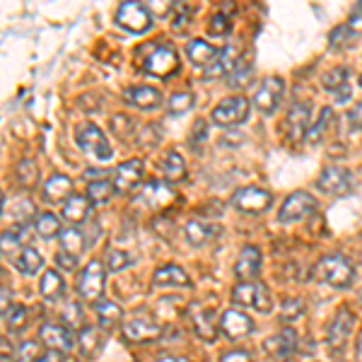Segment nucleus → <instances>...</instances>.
Instances as JSON below:
<instances>
[{"mask_svg": "<svg viewBox=\"0 0 362 362\" xmlns=\"http://www.w3.org/2000/svg\"><path fill=\"white\" fill-rule=\"evenodd\" d=\"M114 191H116V186H114V181H109V179H97L87 184V198H90L92 206H104V203H109Z\"/></svg>", "mask_w": 362, "mask_h": 362, "instance_id": "obj_32", "label": "nucleus"}, {"mask_svg": "<svg viewBox=\"0 0 362 362\" xmlns=\"http://www.w3.org/2000/svg\"><path fill=\"white\" fill-rule=\"evenodd\" d=\"M162 334V326L157 324L153 317L148 314H138V317H131L124 324V338L131 343H145V341H155L157 336Z\"/></svg>", "mask_w": 362, "mask_h": 362, "instance_id": "obj_13", "label": "nucleus"}, {"mask_svg": "<svg viewBox=\"0 0 362 362\" xmlns=\"http://www.w3.org/2000/svg\"><path fill=\"white\" fill-rule=\"evenodd\" d=\"M249 116V102L244 97H227L213 109V121L220 128H235Z\"/></svg>", "mask_w": 362, "mask_h": 362, "instance_id": "obj_9", "label": "nucleus"}, {"mask_svg": "<svg viewBox=\"0 0 362 362\" xmlns=\"http://www.w3.org/2000/svg\"><path fill=\"white\" fill-rule=\"evenodd\" d=\"M140 66L155 78H172L179 70V54L172 44H145Z\"/></svg>", "mask_w": 362, "mask_h": 362, "instance_id": "obj_2", "label": "nucleus"}, {"mask_svg": "<svg viewBox=\"0 0 362 362\" xmlns=\"http://www.w3.org/2000/svg\"><path fill=\"white\" fill-rule=\"evenodd\" d=\"M3 321H5V326H8L10 334H15V331H22L27 326V321H29L27 307H22V305L10 307L8 312H3Z\"/></svg>", "mask_w": 362, "mask_h": 362, "instance_id": "obj_37", "label": "nucleus"}, {"mask_svg": "<svg viewBox=\"0 0 362 362\" xmlns=\"http://www.w3.org/2000/svg\"><path fill=\"white\" fill-rule=\"evenodd\" d=\"M220 331L225 334V338L237 341V338H244L254 331V321L242 309H227V312H223V317H220Z\"/></svg>", "mask_w": 362, "mask_h": 362, "instance_id": "obj_15", "label": "nucleus"}, {"mask_svg": "<svg viewBox=\"0 0 362 362\" xmlns=\"http://www.w3.org/2000/svg\"><path fill=\"white\" fill-rule=\"evenodd\" d=\"M220 54H223V51L210 46L208 42H203V39H194V42L186 46V56H189V61L196 63L198 68L215 66V63L220 61Z\"/></svg>", "mask_w": 362, "mask_h": 362, "instance_id": "obj_23", "label": "nucleus"}, {"mask_svg": "<svg viewBox=\"0 0 362 362\" xmlns=\"http://www.w3.org/2000/svg\"><path fill=\"white\" fill-rule=\"evenodd\" d=\"M321 85H324V90L329 92H338L343 85H348V68H334L331 73L324 75V80H321Z\"/></svg>", "mask_w": 362, "mask_h": 362, "instance_id": "obj_44", "label": "nucleus"}, {"mask_svg": "<svg viewBox=\"0 0 362 362\" xmlns=\"http://www.w3.org/2000/svg\"><path fill=\"white\" fill-rule=\"evenodd\" d=\"M15 174H17V181H20L22 186H29V189L39 181V167L34 165L32 160H22L20 165H17Z\"/></svg>", "mask_w": 362, "mask_h": 362, "instance_id": "obj_41", "label": "nucleus"}, {"mask_svg": "<svg viewBox=\"0 0 362 362\" xmlns=\"http://www.w3.org/2000/svg\"><path fill=\"white\" fill-rule=\"evenodd\" d=\"M206 131H208V126H206V121H196V126H194V136H191V140H196L198 138H206Z\"/></svg>", "mask_w": 362, "mask_h": 362, "instance_id": "obj_53", "label": "nucleus"}, {"mask_svg": "<svg viewBox=\"0 0 362 362\" xmlns=\"http://www.w3.org/2000/svg\"><path fill=\"white\" fill-rule=\"evenodd\" d=\"M355 350H358V355H360V360H362V334L358 336V346H355Z\"/></svg>", "mask_w": 362, "mask_h": 362, "instance_id": "obj_57", "label": "nucleus"}, {"mask_svg": "<svg viewBox=\"0 0 362 362\" xmlns=\"http://www.w3.org/2000/svg\"><path fill=\"white\" fill-rule=\"evenodd\" d=\"M133 264V259L126 254V251H119V249H107V254H104V266L109 268V271L119 273L124 271V268H128Z\"/></svg>", "mask_w": 362, "mask_h": 362, "instance_id": "obj_42", "label": "nucleus"}, {"mask_svg": "<svg viewBox=\"0 0 362 362\" xmlns=\"http://www.w3.org/2000/svg\"><path fill=\"white\" fill-rule=\"evenodd\" d=\"M317 210V201H314L312 194L307 191H295L285 198V203L280 206L278 220L280 223H300V220L309 218V215Z\"/></svg>", "mask_w": 362, "mask_h": 362, "instance_id": "obj_10", "label": "nucleus"}, {"mask_svg": "<svg viewBox=\"0 0 362 362\" xmlns=\"http://www.w3.org/2000/svg\"><path fill=\"white\" fill-rule=\"evenodd\" d=\"M283 92H285V83L283 78H276V75H271V78H266L264 83L259 85V90H256L254 95V104L256 109H259L261 114H273L278 109L280 99H283Z\"/></svg>", "mask_w": 362, "mask_h": 362, "instance_id": "obj_12", "label": "nucleus"}, {"mask_svg": "<svg viewBox=\"0 0 362 362\" xmlns=\"http://www.w3.org/2000/svg\"><path fill=\"white\" fill-rule=\"evenodd\" d=\"M116 25L131 34H143L153 25V15L140 0H124L116 10Z\"/></svg>", "mask_w": 362, "mask_h": 362, "instance_id": "obj_5", "label": "nucleus"}, {"mask_svg": "<svg viewBox=\"0 0 362 362\" xmlns=\"http://www.w3.org/2000/svg\"><path fill=\"white\" fill-rule=\"evenodd\" d=\"M331 124H334V112H331V107L321 109V116L319 121L314 126H309V133H307V143H317V140L324 138V133L329 131Z\"/></svg>", "mask_w": 362, "mask_h": 362, "instance_id": "obj_39", "label": "nucleus"}, {"mask_svg": "<svg viewBox=\"0 0 362 362\" xmlns=\"http://www.w3.org/2000/svg\"><path fill=\"white\" fill-rule=\"evenodd\" d=\"M157 362H191L189 358H181V355H167V358H160Z\"/></svg>", "mask_w": 362, "mask_h": 362, "instance_id": "obj_56", "label": "nucleus"}, {"mask_svg": "<svg viewBox=\"0 0 362 362\" xmlns=\"http://www.w3.org/2000/svg\"><path fill=\"white\" fill-rule=\"evenodd\" d=\"M124 97L133 104V107H138V109H155V107H160V104H162L160 90H155V87H148V85L128 87Z\"/></svg>", "mask_w": 362, "mask_h": 362, "instance_id": "obj_25", "label": "nucleus"}, {"mask_svg": "<svg viewBox=\"0 0 362 362\" xmlns=\"http://www.w3.org/2000/svg\"><path fill=\"white\" fill-rule=\"evenodd\" d=\"M261 261H264V256H261V249L256 247H244L242 254H239L237 264H235V273L239 280H254L259 276L261 271Z\"/></svg>", "mask_w": 362, "mask_h": 362, "instance_id": "obj_22", "label": "nucleus"}, {"mask_svg": "<svg viewBox=\"0 0 362 362\" xmlns=\"http://www.w3.org/2000/svg\"><path fill=\"white\" fill-rule=\"evenodd\" d=\"M220 362H254V358L247 353V350H230V353H225Z\"/></svg>", "mask_w": 362, "mask_h": 362, "instance_id": "obj_52", "label": "nucleus"}, {"mask_svg": "<svg viewBox=\"0 0 362 362\" xmlns=\"http://www.w3.org/2000/svg\"><path fill=\"white\" fill-rule=\"evenodd\" d=\"M39 290H42L46 302H58L63 297L66 283H63V278H61V273H58V271H46L42 276V285H39Z\"/></svg>", "mask_w": 362, "mask_h": 362, "instance_id": "obj_31", "label": "nucleus"}, {"mask_svg": "<svg viewBox=\"0 0 362 362\" xmlns=\"http://www.w3.org/2000/svg\"><path fill=\"white\" fill-rule=\"evenodd\" d=\"M78 346H80V353L85 358H97L99 353L107 346V331L104 329H95V326H83L80 329V336H78Z\"/></svg>", "mask_w": 362, "mask_h": 362, "instance_id": "obj_21", "label": "nucleus"}, {"mask_svg": "<svg viewBox=\"0 0 362 362\" xmlns=\"http://www.w3.org/2000/svg\"><path fill=\"white\" fill-rule=\"evenodd\" d=\"M336 99H338V104L348 102V99H350V85H343L341 90L336 92Z\"/></svg>", "mask_w": 362, "mask_h": 362, "instance_id": "obj_54", "label": "nucleus"}, {"mask_svg": "<svg viewBox=\"0 0 362 362\" xmlns=\"http://www.w3.org/2000/svg\"><path fill=\"white\" fill-rule=\"evenodd\" d=\"M34 225H37V232L44 239L61 237V232H63L61 230V220H58L54 213H39L37 220H34Z\"/></svg>", "mask_w": 362, "mask_h": 362, "instance_id": "obj_35", "label": "nucleus"}, {"mask_svg": "<svg viewBox=\"0 0 362 362\" xmlns=\"http://www.w3.org/2000/svg\"><path fill=\"white\" fill-rule=\"evenodd\" d=\"M104 266L102 261L95 259V261H90L87 264V268L83 273H80V278H78V293L83 300L87 302H99V297L104 295V278H107V271H104Z\"/></svg>", "mask_w": 362, "mask_h": 362, "instance_id": "obj_7", "label": "nucleus"}, {"mask_svg": "<svg viewBox=\"0 0 362 362\" xmlns=\"http://www.w3.org/2000/svg\"><path fill=\"white\" fill-rule=\"evenodd\" d=\"M181 3V0H150L148 8L153 10L155 15L165 17V15H172L174 10H177V5Z\"/></svg>", "mask_w": 362, "mask_h": 362, "instance_id": "obj_49", "label": "nucleus"}, {"mask_svg": "<svg viewBox=\"0 0 362 362\" xmlns=\"http://www.w3.org/2000/svg\"><path fill=\"white\" fill-rule=\"evenodd\" d=\"M56 264L63 268V271H68V273H73L75 268H78V256H73V254H68V251H58L56 254Z\"/></svg>", "mask_w": 362, "mask_h": 362, "instance_id": "obj_50", "label": "nucleus"}, {"mask_svg": "<svg viewBox=\"0 0 362 362\" xmlns=\"http://www.w3.org/2000/svg\"><path fill=\"white\" fill-rule=\"evenodd\" d=\"M162 172H165L167 181H181L186 177V162L177 150H169V153L162 157Z\"/></svg>", "mask_w": 362, "mask_h": 362, "instance_id": "obj_34", "label": "nucleus"}, {"mask_svg": "<svg viewBox=\"0 0 362 362\" xmlns=\"http://www.w3.org/2000/svg\"><path fill=\"white\" fill-rule=\"evenodd\" d=\"M307 307H305V300L302 297H288V300L280 305V319L285 324H293V321H300L305 317Z\"/></svg>", "mask_w": 362, "mask_h": 362, "instance_id": "obj_36", "label": "nucleus"}, {"mask_svg": "<svg viewBox=\"0 0 362 362\" xmlns=\"http://www.w3.org/2000/svg\"><path fill=\"white\" fill-rule=\"evenodd\" d=\"M317 186L329 196H348L355 186V179L346 167L329 165V167H324V172L319 174Z\"/></svg>", "mask_w": 362, "mask_h": 362, "instance_id": "obj_8", "label": "nucleus"}, {"mask_svg": "<svg viewBox=\"0 0 362 362\" xmlns=\"http://www.w3.org/2000/svg\"><path fill=\"white\" fill-rule=\"evenodd\" d=\"M353 329H355V317L350 314V309L346 307L338 309L329 324V331H326V341H329L331 348H343L348 336L353 334Z\"/></svg>", "mask_w": 362, "mask_h": 362, "instance_id": "obj_16", "label": "nucleus"}, {"mask_svg": "<svg viewBox=\"0 0 362 362\" xmlns=\"http://www.w3.org/2000/svg\"><path fill=\"white\" fill-rule=\"evenodd\" d=\"M58 360H61V353H54V350H51L49 355H42L37 362H58Z\"/></svg>", "mask_w": 362, "mask_h": 362, "instance_id": "obj_55", "label": "nucleus"}, {"mask_svg": "<svg viewBox=\"0 0 362 362\" xmlns=\"http://www.w3.org/2000/svg\"><path fill=\"white\" fill-rule=\"evenodd\" d=\"M63 321H66V326L70 329H83V312H80V307L75 305V302H70V305L63 309Z\"/></svg>", "mask_w": 362, "mask_h": 362, "instance_id": "obj_47", "label": "nucleus"}, {"mask_svg": "<svg viewBox=\"0 0 362 362\" xmlns=\"http://www.w3.org/2000/svg\"><path fill=\"white\" fill-rule=\"evenodd\" d=\"M249 80H251V63L239 56L235 68L227 73V83H230V87H247Z\"/></svg>", "mask_w": 362, "mask_h": 362, "instance_id": "obj_40", "label": "nucleus"}, {"mask_svg": "<svg viewBox=\"0 0 362 362\" xmlns=\"http://www.w3.org/2000/svg\"><path fill=\"white\" fill-rule=\"evenodd\" d=\"M121 319H124V309L116 305V302H112V300L97 302V321H99V329H104L107 334H112L116 326L121 324Z\"/></svg>", "mask_w": 362, "mask_h": 362, "instance_id": "obj_28", "label": "nucleus"}, {"mask_svg": "<svg viewBox=\"0 0 362 362\" xmlns=\"http://www.w3.org/2000/svg\"><path fill=\"white\" fill-rule=\"evenodd\" d=\"M90 198L85 196H70L66 203H63V218L68 220L70 225H80L90 218Z\"/></svg>", "mask_w": 362, "mask_h": 362, "instance_id": "obj_29", "label": "nucleus"}, {"mask_svg": "<svg viewBox=\"0 0 362 362\" xmlns=\"http://www.w3.org/2000/svg\"><path fill=\"white\" fill-rule=\"evenodd\" d=\"M75 143H78V148L83 150L87 157H92L95 162H109L114 155L107 136H104L95 124H90V121L75 128Z\"/></svg>", "mask_w": 362, "mask_h": 362, "instance_id": "obj_3", "label": "nucleus"}, {"mask_svg": "<svg viewBox=\"0 0 362 362\" xmlns=\"http://www.w3.org/2000/svg\"><path fill=\"white\" fill-rule=\"evenodd\" d=\"M360 87H362V75H360Z\"/></svg>", "mask_w": 362, "mask_h": 362, "instance_id": "obj_58", "label": "nucleus"}, {"mask_svg": "<svg viewBox=\"0 0 362 362\" xmlns=\"http://www.w3.org/2000/svg\"><path fill=\"white\" fill-rule=\"evenodd\" d=\"M145 177V167L140 160H128L124 165L116 167V174H114V186L116 191H121V194H128V191H133L136 186L143 181Z\"/></svg>", "mask_w": 362, "mask_h": 362, "instance_id": "obj_18", "label": "nucleus"}, {"mask_svg": "<svg viewBox=\"0 0 362 362\" xmlns=\"http://www.w3.org/2000/svg\"><path fill=\"white\" fill-rule=\"evenodd\" d=\"M13 261H15L17 271L25 273V276H34V273H39V271H42V266H44L42 254H39L37 249H32V247H22L20 251H17V256Z\"/></svg>", "mask_w": 362, "mask_h": 362, "instance_id": "obj_30", "label": "nucleus"}, {"mask_svg": "<svg viewBox=\"0 0 362 362\" xmlns=\"http://www.w3.org/2000/svg\"><path fill=\"white\" fill-rule=\"evenodd\" d=\"M172 201H177V191H174L172 184H167V181H148V184L143 186V191L133 198V203L145 210H162Z\"/></svg>", "mask_w": 362, "mask_h": 362, "instance_id": "obj_6", "label": "nucleus"}, {"mask_svg": "<svg viewBox=\"0 0 362 362\" xmlns=\"http://www.w3.org/2000/svg\"><path fill=\"white\" fill-rule=\"evenodd\" d=\"M264 348L271 358L288 360L297 348V334L293 329H283V331H278V334H273L271 338H266Z\"/></svg>", "mask_w": 362, "mask_h": 362, "instance_id": "obj_19", "label": "nucleus"}, {"mask_svg": "<svg viewBox=\"0 0 362 362\" xmlns=\"http://www.w3.org/2000/svg\"><path fill=\"white\" fill-rule=\"evenodd\" d=\"M44 196L49 203H66L73 196V179L66 174H54L44 181Z\"/></svg>", "mask_w": 362, "mask_h": 362, "instance_id": "obj_24", "label": "nucleus"}, {"mask_svg": "<svg viewBox=\"0 0 362 362\" xmlns=\"http://www.w3.org/2000/svg\"><path fill=\"white\" fill-rule=\"evenodd\" d=\"M39 336H42L44 346L49 350H54V353H70L75 346V338H73V331H70V326H61V324H44L42 331H39Z\"/></svg>", "mask_w": 362, "mask_h": 362, "instance_id": "obj_17", "label": "nucleus"}, {"mask_svg": "<svg viewBox=\"0 0 362 362\" xmlns=\"http://www.w3.org/2000/svg\"><path fill=\"white\" fill-rule=\"evenodd\" d=\"M232 302L237 307H251L256 312L268 314L273 309V295L266 283H256V280H242L232 290Z\"/></svg>", "mask_w": 362, "mask_h": 362, "instance_id": "obj_4", "label": "nucleus"}, {"mask_svg": "<svg viewBox=\"0 0 362 362\" xmlns=\"http://www.w3.org/2000/svg\"><path fill=\"white\" fill-rule=\"evenodd\" d=\"M153 283L157 285V288H189L191 280H189V276H186L184 268L169 264V266L157 268Z\"/></svg>", "mask_w": 362, "mask_h": 362, "instance_id": "obj_26", "label": "nucleus"}, {"mask_svg": "<svg viewBox=\"0 0 362 362\" xmlns=\"http://www.w3.org/2000/svg\"><path fill=\"white\" fill-rule=\"evenodd\" d=\"M191 15H194V13H191V8L184 3V0H181V3L177 5V10L172 13V25L177 29H184L191 22Z\"/></svg>", "mask_w": 362, "mask_h": 362, "instance_id": "obj_48", "label": "nucleus"}, {"mask_svg": "<svg viewBox=\"0 0 362 362\" xmlns=\"http://www.w3.org/2000/svg\"><path fill=\"white\" fill-rule=\"evenodd\" d=\"M232 206L237 210H242V213L259 215V213H266V210L273 206V196L268 194L266 189H259V186H244V189L235 191Z\"/></svg>", "mask_w": 362, "mask_h": 362, "instance_id": "obj_11", "label": "nucleus"}, {"mask_svg": "<svg viewBox=\"0 0 362 362\" xmlns=\"http://www.w3.org/2000/svg\"><path fill=\"white\" fill-rule=\"evenodd\" d=\"M309 112H312V107H309L307 102L293 104V109L288 112L285 126H288V136L293 140L307 138V133H309Z\"/></svg>", "mask_w": 362, "mask_h": 362, "instance_id": "obj_20", "label": "nucleus"}, {"mask_svg": "<svg viewBox=\"0 0 362 362\" xmlns=\"http://www.w3.org/2000/svg\"><path fill=\"white\" fill-rule=\"evenodd\" d=\"M355 37H358V34H355L353 27H350V25H341L338 29L331 32L329 44L334 46V49H348V46L355 42Z\"/></svg>", "mask_w": 362, "mask_h": 362, "instance_id": "obj_43", "label": "nucleus"}, {"mask_svg": "<svg viewBox=\"0 0 362 362\" xmlns=\"http://www.w3.org/2000/svg\"><path fill=\"white\" fill-rule=\"evenodd\" d=\"M348 126L350 131H362V102H358L348 112Z\"/></svg>", "mask_w": 362, "mask_h": 362, "instance_id": "obj_51", "label": "nucleus"}, {"mask_svg": "<svg viewBox=\"0 0 362 362\" xmlns=\"http://www.w3.org/2000/svg\"><path fill=\"white\" fill-rule=\"evenodd\" d=\"M191 104H194V95H191L189 90L177 92V95L169 99L167 112H169V114H184V112H189V109H191Z\"/></svg>", "mask_w": 362, "mask_h": 362, "instance_id": "obj_45", "label": "nucleus"}, {"mask_svg": "<svg viewBox=\"0 0 362 362\" xmlns=\"http://www.w3.org/2000/svg\"><path fill=\"white\" fill-rule=\"evenodd\" d=\"M314 278L324 285H331V288L346 290L355 280V266L350 264L346 256L331 254V256H324V259L314 266Z\"/></svg>", "mask_w": 362, "mask_h": 362, "instance_id": "obj_1", "label": "nucleus"}, {"mask_svg": "<svg viewBox=\"0 0 362 362\" xmlns=\"http://www.w3.org/2000/svg\"><path fill=\"white\" fill-rule=\"evenodd\" d=\"M215 232H218V227H213L206 220H189V223L184 225V235H186V242L191 244V247H203V244H208L210 239L215 237Z\"/></svg>", "mask_w": 362, "mask_h": 362, "instance_id": "obj_27", "label": "nucleus"}, {"mask_svg": "<svg viewBox=\"0 0 362 362\" xmlns=\"http://www.w3.org/2000/svg\"><path fill=\"white\" fill-rule=\"evenodd\" d=\"M220 8L223 10H218L208 25V32L213 34V37H223V34L230 32L232 15H235V3H225V5H220Z\"/></svg>", "mask_w": 362, "mask_h": 362, "instance_id": "obj_33", "label": "nucleus"}, {"mask_svg": "<svg viewBox=\"0 0 362 362\" xmlns=\"http://www.w3.org/2000/svg\"><path fill=\"white\" fill-rule=\"evenodd\" d=\"M39 358H42V355H39V350H37V343L27 341V343H22L20 350H17V355H13L10 362H37Z\"/></svg>", "mask_w": 362, "mask_h": 362, "instance_id": "obj_46", "label": "nucleus"}, {"mask_svg": "<svg viewBox=\"0 0 362 362\" xmlns=\"http://www.w3.org/2000/svg\"><path fill=\"white\" fill-rule=\"evenodd\" d=\"M191 324H194L198 338L206 343H213L220 334V319H215V312L210 307L203 305L191 307Z\"/></svg>", "mask_w": 362, "mask_h": 362, "instance_id": "obj_14", "label": "nucleus"}, {"mask_svg": "<svg viewBox=\"0 0 362 362\" xmlns=\"http://www.w3.org/2000/svg\"><path fill=\"white\" fill-rule=\"evenodd\" d=\"M61 244H63V251H68V254H73V256H80L85 251V247H87L83 232L75 230V227L61 232Z\"/></svg>", "mask_w": 362, "mask_h": 362, "instance_id": "obj_38", "label": "nucleus"}]
</instances>
